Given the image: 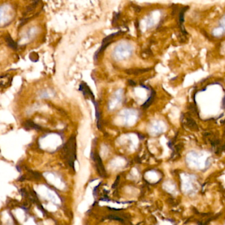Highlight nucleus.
I'll use <instances>...</instances> for the list:
<instances>
[{
  "mask_svg": "<svg viewBox=\"0 0 225 225\" xmlns=\"http://www.w3.org/2000/svg\"><path fill=\"white\" fill-rule=\"evenodd\" d=\"M186 163L191 168L203 169L208 165L209 159L203 155L196 151H190L185 158Z\"/></svg>",
  "mask_w": 225,
  "mask_h": 225,
  "instance_id": "2",
  "label": "nucleus"
},
{
  "mask_svg": "<svg viewBox=\"0 0 225 225\" xmlns=\"http://www.w3.org/2000/svg\"><path fill=\"white\" fill-rule=\"evenodd\" d=\"M108 219H113V220H117V221H121V222H123V219H122L120 218V217H117L115 216V215H110L108 217Z\"/></svg>",
  "mask_w": 225,
  "mask_h": 225,
  "instance_id": "14",
  "label": "nucleus"
},
{
  "mask_svg": "<svg viewBox=\"0 0 225 225\" xmlns=\"http://www.w3.org/2000/svg\"><path fill=\"white\" fill-rule=\"evenodd\" d=\"M128 82H129V83L130 84V85H135V83H134V82H133V80H129V81H128Z\"/></svg>",
  "mask_w": 225,
  "mask_h": 225,
  "instance_id": "17",
  "label": "nucleus"
},
{
  "mask_svg": "<svg viewBox=\"0 0 225 225\" xmlns=\"http://www.w3.org/2000/svg\"><path fill=\"white\" fill-rule=\"evenodd\" d=\"M91 157L93 161L95 162V167L96 169V171H97L98 174L100 175L101 177H106V170L104 169V165L103 163V161H102V159L99 155V154L97 152H94V151H91Z\"/></svg>",
  "mask_w": 225,
  "mask_h": 225,
  "instance_id": "5",
  "label": "nucleus"
},
{
  "mask_svg": "<svg viewBox=\"0 0 225 225\" xmlns=\"http://www.w3.org/2000/svg\"><path fill=\"white\" fill-rule=\"evenodd\" d=\"M132 7H133V9H134L135 11H136V12H140L141 11V8L139 6H136V5H133V4L132 5Z\"/></svg>",
  "mask_w": 225,
  "mask_h": 225,
  "instance_id": "15",
  "label": "nucleus"
},
{
  "mask_svg": "<svg viewBox=\"0 0 225 225\" xmlns=\"http://www.w3.org/2000/svg\"><path fill=\"white\" fill-rule=\"evenodd\" d=\"M20 192H21V194L23 197H28V195L27 191L25 190V188H22V189H21Z\"/></svg>",
  "mask_w": 225,
  "mask_h": 225,
  "instance_id": "13",
  "label": "nucleus"
},
{
  "mask_svg": "<svg viewBox=\"0 0 225 225\" xmlns=\"http://www.w3.org/2000/svg\"><path fill=\"white\" fill-rule=\"evenodd\" d=\"M23 127L25 128L26 130H41L42 127L39 126L38 124H35L33 121H30V120H28L26 121L24 123H23Z\"/></svg>",
  "mask_w": 225,
  "mask_h": 225,
  "instance_id": "8",
  "label": "nucleus"
},
{
  "mask_svg": "<svg viewBox=\"0 0 225 225\" xmlns=\"http://www.w3.org/2000/svg\"><path fill=\"white\" fill-rule=\"evenodd\" d=\"M133 51V47L130 44L121 42L114 48L112 56L116 61H124L132 56Z\"/></svg>",
  "mask_w": 225,
  "mask_h": 225,
  "instance_id": "3",
  "label": "nucleus"
},
{
  "mask_svg": "<svg viewBox=\"0 0 225 225\" xmlns=\"http://www.w3.org/2000/svg\"><path fill=\"white\" fill-rule=\"evenodd\" d=\"M33 2H39L40 0H33Z\"/></svg>",
  "mask_w": 225,
  "mask_h": 225,
  "instance_id": "18",
  "label": "nucleus"
},
{
  "mask_svg": "<svg viewBox=\"0 0 225 225\" xmlns=\"http://www.w3.org/2000/svg\"><path fill=\"white\" fill-rule=\"evenodd\" d=\"M79 90L81 91L85 98L91 99L92 101L93 99H95V96H94L92 91H91V90L86 83H81V84L79 85Z\"/></svg>",
  "mask_w": 225,
  "mask_h": 225,
  "instance_id": "7",
  "label": "nucleus"
},
{
  "mask_svg": "<svg viewBox=\"0 0 225 225\" xmlns=\"http://www.w3.org/2000/svg\"><path fill=\"white\" fill-rule=\"evenodd\" d=\"M29 58L31 61H33V62L38 61V58H39L38 54L37 53H36V52H32V53H30V54Z\"/></svg>",
  "mask_w": 225,
  "mask_h": 225,
  "instance_id": "11",
  "label": "nucleus"
},
{
  "mask_svg": "<svg viewBox=\"0 0 225 225\" xmlns=\"http://www.w3.org/2000/svg\"><path fill=\"white\" fill-rule=\"evenodd\" d=\"M119 181H120V176H118L117 177L116 180H115V182L114 183V184L112 185V188H116L117 185H118V183H119Z\"/></svg>",
  "mask_w": 225,
  "mask_h": 225,
  "instance_id": "16",
  "label": "nucleus"
},
{
  "mask_svg": "<svg viewBox=\"0 0 225 225\" xmlns=\"http://www.w3.org/2000/svg\"><path fill=\"white\" fill-rule=\"evenodd\" d=\"M166 129L165 124L162 121H156L152 124L151 128V131L154 135H159L164 132Z\"/></svg>",
  "mask_w": 225,
  "mask_h": 225,
  "instance_id": "6",
  "label": "nucleus"
},
{
  "mask_svg": "<svg viewBox=\"0 0 225 225\" xmlns=\"http://www.w3.org/2000/svg\"><path fill=\"white\" fill-rule=\"evenodd\" d=\"M61 156L67 165L75 171V161L77 159V143L75 136L73 135L62 149Z\"/></svg>",
  "mask_w": 225,
  "mask_h": 225,
  "instance_id": "1",
  "label": "nucleus"
},
{
  "mask_svg": "<svg viewBox=\"0 0 225 225\" xmlns=\"http://www.w3.org/2000/svg\"><path fill=\"white\" fill-rule=\"evenodd\" d=\"M93 103L95 105V115L96 117V121H97V127L98 129L99 130L101 129V124H100V112L99 111V108H98V105L97 103V102L95 101V99H93L92 101Z\"/></svg>",
  "mask_w": 225,
  "mask_h": 225,
  "instance_id": "10",
  "label": "nucleus"
},
{
  "mask_svg": "<svg viewBox=\"0 0 225 225\" xmlns=\"http://www.w3.org/2000/svg\"><path fill=\"white\" fill-rule=\"evenodd\" d=\"M5 41L7 43V45L10 48H11L13 50H16L17 49V44L13 40L11 36L9 34H7L5 36Z\"/></svg>",
  "mask_w": 225,
  "mask_h": 225,
  "instance_id": "9",
  "label": "nucleus"
},
{
  "mask_svg": "<svg viewBox=\"0 0 225 225\" xmlns=\"http://www.w3.org/2000/svg\"><path fill=\"white\" fill-rule=\"evenodd\" d=\"M120 13H114L113 19H112V25H114V22H116L117 21V20H118L119 18H120Z\"/></svg>",
  "mask_w": 225,
  "mask_h": 225,
  "instance_id": "12",
  "label": "nucleus"
},
{
  "mask_svg": "<svg viewBox=\"0 0 225 225\" xmlns=\"http://www.w3.org/2000/svg\"><path fill=\"white\" fill-rule=\"evenodd\" d=\"M123 33H124V32H123V31H118V32L112 34H110L108 36H106V38H104L103 39V41H102V45L100 46V48H99L98 50L95 53V56H94V59H95V61H96V60H97L99 55L101 54L104 50H105L107 47H108L110 44L112 42L113 39L116 37V36L122 34Z\"/></svg>",
  "mask_w": 225,
  "mask_h": 225,
  "instance_id": "4",
  "label": "nucleus"
}]
</instances>
